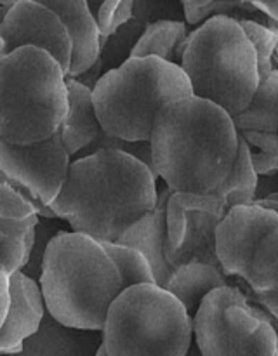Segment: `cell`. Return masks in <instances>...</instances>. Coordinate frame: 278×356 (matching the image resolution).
Here are the masks:
<instances>
[{"instance_id": "cell-1", "label": "cell", "mask_w": 278, "mask_h": 356, "mask_svg": "<svg viewBox=\"0 0 278 356\" xmlns=\"http://www.w3.org/2000/svg\"><path fill=\"white\" fill-rule=\"evenodd\" d=\"M156 174L138 156L101 148L73 159L68 179L49 207L72 232L118 242L158 200Z\"/></svg>"}, {"instance_id": "cell-2", "label": "cell", "mask_w": 278, "mask_h": 356, "mask_svg": "<svg viewBox=\"0 0 278 356\" xmlns=\"http://www.w3.org/2000/svg\"><path fill=\"white\" fill-rule=\"evenodd\" d=\"M149 145L153 170L174 193H214L235 165L238 131L228 111L191 94L160 110Z\"/></svg>"}, {"instance_id": "cell-3", "label": "cell", "mask_w": 278, "mask_h": 356, "mask_svg": "<svg viewBox=\"0 0 278 356\" xmlns=\"http://www.w3.org/2000/svg\"><path fill=\"white\" fill-rule=\"evenodd\" d=\"M40 287L56 320L90 330L104 329L111 305L125 291L104 243L72 229L59 233L49 245Z\"/></svg>"}, {"instance_id": "cell-4", "label": "cell", "mask_w": 278, "mask_h": 356, "mask_svg": "<svg viewBox=\"0 0 278 356\" xmlns=\"http://www.w3.org/2000/svg\"><path fill=\"white\" fill-rule=\"evenodd\" d=\"M92 92L106 134L125 141H149L160 110L191 96L193 89L176 63L156 56H129L99 76Z\"/></svg>"}, {"instance_id": "cell-5", "label": "cell", "mask_w": 278, "mask_h": 356, "mask_svg": "<svg viewBox=\"0 0 278 356\" xmlns=\"http://www.w3.org/2000/svg\"><path fill=\"white\" fill-rule=\"evenodd\" d=\"M2 141L28 145L59 132L68 115V76L61 63L40 47L3 54Z\"/></svg>"}, {"instance_id": "cell-6", "label": "cell", "mask_w": 278, "mask_h": 356, "mask_svg": "<svg viewBox=\"0 0 278 356\" xmlns=\"http://www.w3.org/2000/svg\"><path fill=\"white\" fill-rule=\"evenodd\" d=\"M193 94L231 117L245 110L259 86L257 54L238 19L214 16L195 26L181 58Z\"/></svg>"}, {"instance_id": "cell-7", "label": "cell", "mask_w": 278, "mask_h": 356, "mask_svg": "<svg viewBox=\"0 0 278 356\" xmlns=\"http://www.w3.org/2000/svg\"><path fill=\"white\" fill-rule=\"evenodd\" d=\"M193 341V316L156 284L125 289L111 305L103 329L108 356H184Z\"/></svg>"}, {"instance_id": "cell-8", "label": "cell", "mask_w": 278, "mask_h": 356, "mask_svg": "<svg viewBox=\"0 0 278 356\" xmlns=\"http://www.w3.org/2000/svg\"><path fill=\"white\" fill-rule=\"evenodd\" d=\"M193 334L202 356H278V320L233 285L202 301Z\"/></svg>"}, {"instance_id": "cell-9", "label": "cell", "mask_w": 278, "mask_h": 356, "mask_svg": "<svg viewBox=\"0 0 278 356\" xmlns=\"http://www.w3.org/2000/svg\"><path fill=\"white\" fill-rule=\"evenodd\" d=\"M72 159L61 132L28 145L0 143L2 181L13 184L33 202L38 212L51 205L63 191L72 169Z\"/></svg>"}, {"instance_id": "cell-10", "label": "cell", "mask_w": 278, "mask_h": 356, "mask_svg": "<svg viewBox=\"0 0 278 356\" xmlns=\"http://www.w3.org/2000/svg\"><path fill=\"white\" fill-rule=\"evenodd\" d=\"M278 229V212L263 205H235L215 226V256L228 277L249 282L261 243Z\"/></svg>"}, {"instance_id": "cell-11", "label": "cell", "mask_w": 278, "mask_h": 356, "mask_svg": "<svg viewBox=\"0 0 278 356\" xmlns=\"http://www.w3.org/2000/svg\"><path fill=\"white\" fill-rule=\"evenodd\" d=\"M24 45L40 47L54 56L68 76L73 54L72 35L61 17L51 7L38 0H21L2 19L0 26L2 56Z\"/></svg>"}, {"instance_id": "cell-12", "label": "cell", "mask_w": 278, "mask_h": 356, "mask_svg": "<svg viewBox=\"0 0 278 356\" xmlns=\"http://www.w3.org/2000/svg\"><path fill=\"white\" fill-rule=\"evenodd\" d=\"M10 291H13L10 308L6 318L0 322L2 355L19 353L24 341L37 332L47 313L44 292L38 280L28 277L23 271H16L10 275Z\"/></svg>"}, {"instance_id": "cell-13", "label": "cell", "mask_w": 278, "mask_h": 356, "mask_svg": "<svg viewBox=\"0 0 278 356\" xmlns=\"http://www.w3.org/2000/svg\"><path fill=\"white\" fill-rule=\"evenodd\" d=\"M174 191L169 186L158 190V200L153 211L131 226L118 238V243L138 249L152 264L156 285L163 287L172 275L174 266L167 257L169 245V225H167V209Z\"/></svg>"}, {"instance_id": "cell-14", "label": "cell", "mask_w": 278, "mask_h": 356, "mask_svg": "<svg viewBox=\"0 0 278 356\" xmlns=\"http://www.w3.org/2000/svg\"><path fill=\"white\" fill-rule=\"evenodd\" d=\"M51 7L68 28L73 40L68 76L79 79L101 58V28L87 0H38Z\"/></svg>"}, {"instance_id": "cell-15", "label": "cell", "mask_w": 278, "mask_h": 356, "mask_svg": "<svg viewBox=\"0 0 278 356\" xmlns=\"http://www.w3.org/2000/svg\"><path fill=\"white\" fill-rule=\"evenodd\" d=\"M103 346V330L79 329L45 313L42 325L23 343L19 353L2 356H96Z\"/></svg>"}, {"instance_id": "cell-16", "label": "cell", "mask_w": 278, "mask_h": 356, "mask_svg": "<svg viewBox=\"0 0 278 356\" xmlns=\"http://www.w3.org/2000/svg\"><path fill=\"white\" fill-rule=\"evenodd\" d=\"M68 115L59 132L70 155L76 159L103 134L104 129L97 117L92 87L68 76Z\"/></svg>"}, {"instance_id": "cell-17", "label": "cell", "mask_w": 278, "mask_h": 356, "mask_svg": "<svg viewBox=\"0 0 278 356\" xmlns=\"http://www.w3.org/2000/svg\"><path fill=\"white\" fill-rule=\"evenodd\" d=\"M226 277L228 275L222 271V268L193 257V259L174 268L169 280L163 284V289H167L170 294L176 296L183 302L184 308L188 309V313L195 316L202 301L212 291L229 285Z\"/></svg>"}, {"instance_id": "cell-18", "label": "cell", "mask_w": 278, "mask_h": 356, "mask_svg": "<svg viewBox=\"0 0 278 356\" xmlns=\"http://www.w3.org/2000/svg\"><path fill=\"white\" fill-rule=\"evenodd\" d=\"M188 23L181 19H155L145 26V31L138 37L132 45L131 56L145 58V56H156L165 61L181 65L183 49L190 37Z\"/></svg>"}, {"instance_id": "cell-19", "label": "cell", "mask_w": 278, "mask_h": 356, "mask_svg": "<svg viewBox=\"0 0 278 356\" xmlns=\"http://www.w3.org/2000/svg\"><path fill=\"white\" fill-rule=\"evenodd\" d=\"M247 285L257 302L278 320V229L261 243Z\"/></svg>"}, {"instance_id": "cell-20", "label": "cell", "mask_w": 278, "mask_h": 356, "mask_svg": "<svg viewBox=\"0 0 278 356\" xmlns=\"http://www.w3.org/2000/svg\"><path fill=\"white\" fill-rule=\"evenodd\" d=\"M236 131L278 132V70L261 80L245 110L233 117Z\"/></svg>"}, {"instance_id": "cell-21", "label": "cell", "mask_w": 278, "mask_h": 356, "mask_svg": "<svg viewBox=\"0 0 278 356\" xmlns=\"http://www.w3.org/2000/svg\"><path fill=\"white\" fill-rule=\"evenodd\" d=\"M40 216L35 214L26 219H0V242H2V261L0 270L16 273L26 266L35 245L37 225Z\"/></svg>"}, {"instance_id": "cell-22", "label": "cell", "mask_w": 278, "mask_h": 356, "mask_svg": "<svg viewBox=\"0 0 278 356\" xmlns=\"http://www.w3.org/2000/svg\"><path fill=\"white\" fill-rule=\"evenodd\" d=\"M104 247L117 264L125 289L138 284H156L152 264L138 249L118 242H104Z\"/></svg>"}, {"instance_id": "cell-23", "label": "cell", "mask_w": 278, "mask_h": 356, "mask_svg": "<svg viewBox=\"0 0 278 356\" xmlns=\"http://www.w3.org/2000/svg\"><path fill=\"white\" fill-rule=\"evenodd\" d=\"M242 28L245 30L247 37L252 42L257 54V68H259V79L264 80L271 75L275 70V49L278 44V30L270 24L259 23L256 19H238Z\"/></svg>"}, {"instance_id": "cell-24", "label": "cell", "mask_w": 278, "mask_h": 356, "mask_svg": "<svg viewBox=\"0 0 278 356\" xmlns=\"http://www.w3.org/2000/svg\"><path fill=\"white\" fill-rule=\"evenodd\" d=\"M249 145L250 159L257 176L278 172V132H240Z\"/></svg>"}, {"instance_id": "cell-25", "label": "cell", "mask_w": 278, "mask_h": 356, "mask_svg": "<svg viewBox=\"0 0 278 356\" xmlns=\"http://www.w3.org/2000/svg\"><path fill=\"white\" fill-rule=\"evenodd\" d=\"M63 232H66V229L61 226V219L40 218V221H38L37 225V236H35L33 250H31L26 266H24L21 271L26 273L28 277L40 282L42 268H44V259H45V254H47L49 245H51L52 240Z\"/></svg>"}, {"instance_id": "cell-26", "label": "cell", "mask_w": 278, "mask_h": 356, "mask_svg": "<svg viewBox=\"0 0 278 356\" xmlns=\"http://www.w3.org/2000/svg\"><path fill=\"white\" fill-rule=\"evenodd\" d=\"M236 10H243V13L256 14L259 13L257 9H254L249 3L242 2V0H211L205 6H190V3H183V14L184 19L191 26H200L202 23H205L207 19L214 16H231L235 17Z\"/></svg>"}, {"instance_id": "cell-27", "label": "cell", "mask_w": 278, "mask_h": 356, "mask_svg": "<svg viewBox=\"0 0 278 356\" xmlns=\"http://www.w3.org/2000/svg\"><path fill=\"white\" fill-rule=\"evenodd\" d=\"M2 205H0V219H26L30 216L38 214V207L31 200H28L21 191H17L13 184L2 181Z\"/></svg>"}, {"instance_id": "cell-28", "label": "cell", "mask_w": 278, "mask_h": 356, "mask_svg": "<svg viewBox=\"0 0 278 356\" xmlns=\"http://www.w3.org/2000/svg\"><path fill=\"white\" fill-rule=\"evenodd\" d=\"M136 2H138V0H120L117 10H115L113 17H111L110 26H108V30H106V35H104V37H101V47H104V45H106L108 37H111V35H113L118 28L124 26L125 23H129V21L132 19V16H134Z\"/></svg>"}, {"instance_id": "cell-29", "label": "cell", "mask_w": 278, "mask_h": 356, "mask_svg": "<svg viewBox=\"0 0 278 356\" xmlns=\"http://www.w3.org/2000/svg\"><path fill=\"white\" fill-rule=\"evenodd\" d=\"M10 299H13V291H10V273L0 270V322L7 316L10 308Z\"/></svg>"}, {"instance_id": "cell-30", "label": "cell", "mask_w": 278, "mask_h": 356, "mask_svg": "<svg viewBox=\"0 0 278 356\" xmlns=\"http://www.w3.org/2000/svg\"><path fill=\"white\" fill-rule=\"evenodd\" d=\"M242 2L252 6L270 19L278 21V0H242Z\"/></svg>"}, {"instance_id": "cell-31", "label": "cell", "mask_w": 278, "mask_h": 356, "mask_svg": "<svg viewBox=\"0 0 278 356\" xmlns=\"http://www.w3.org/2000/svg\"><path fill=\"white\" fill-rule=\"evenodd\" d=\"M254 202L259 205H263V207L278 212V191H275V193H271V195H268V197L259 198V200H254Z\"/></svg>"}, {"instance_id": "cell-32", "label": "cell", "mask_w": 278, "mask_h": 356, "mask_svg": "<svg viewBox=\"0 0 278 356\" xmlns=\"http://www.w3.org/2000/svg\"><path fill=\"white\" fill-rule=\"evenodd\" d=\"M19 2L21 0H0V6H2V10H0V19H3V17L7 16V13H9V10Z\"/></svg>"}, {"instance_id": "cell-33", "label": "cell", "mask_w": 278, "mask_h": 356, "mask_svg": "<svg viewBox=\"0 0 278 356\" xmlns=\"http://www.w3.org/2000/svg\"><path fill=\"white\" fill-rule=\"evenodd\" d=\"M264 24H270V26H273V28H277L278 30V21H275V19H270V17H264V21H263ZM275 58H277V61H278V44H277V49H275Z\"/></svg>"}, {"instance_id": "cell-34", "label": "cell", "mask_w": 278, "mask_h": 356, "mask_svg": "<svg viewBox=\"0 0 278 356\" xmlns=\"http://www.w3.org/2000/svg\"><path fill=\"white\" fill-rule=\"evenodd\" d=\"M184 356H202L200 350H198V346H197V343H195V341H193V344L190 346V350H188V353Z\"/></svg>"}, {"instance_id": "cell-35", "label": "cell", "mask_w": 278, "mask_h": 356, "mask_svg": "<svg viewBox=\"0 0 278 356\" xmlns=\"http://www.w3.org/2000/svg\"><path fill=\"white\" fill-rule=\"evenodd\" d=\"M181 3H190V6H205L211 0H179Z\"/></svg>"}, {"instance_id": "cell-36", "label": "cell", "mask_w": 278, "mask_h": 356, "mask_svg": "<svg viewBox=\"0 0 278 356\" xmlns=\"http://www.w3.org/2000/svg\"><path fill=\"white\" fill-rule=\"evenodd\" d=\"M96 356H108V353H106V348H104V344L103 346L99 348V351H97V355Z\"/></svg>"}]
</instances>
